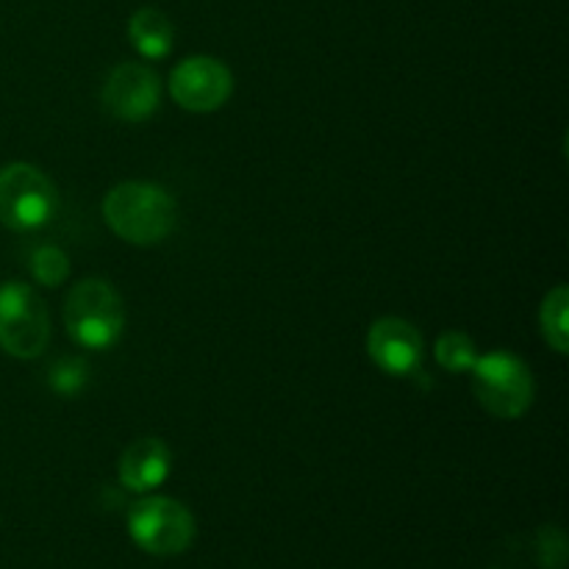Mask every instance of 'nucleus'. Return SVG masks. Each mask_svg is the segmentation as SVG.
<instances>
[{
  "mask_svg": "<svg viewBox=\"0 0 569 569\" xmlns=\"http://www.w3.org/2000/svg\"><path fill=\"white\" fill-rule=\"evenodd\" d=\"M103 217L111 231L131 244H159L176 228V200L156 183H117L103 200Z\"/></svg>",
  "mask_w": 569,
  "mask_h": 569,
  "instance_id": "obj_1",
  "label": "nucleus"
},
{
  "mask_svg": "<svg viewBox=\"0 0 569 569\" xmlns=\"http://www.w3.org/2000/svg\"><path fill=\"white\" fill-rule=\"evenodd\" d=\"M64 326L72 342L87 350H109L126 328V309L111 283L87 278L64 300Z\"/></svg>",
  "mask_w": 569,
  "mask_h": 569,
  "instance_id": "obj_2",
  "label": "nucleus"
},
{
  "mask_svg": "<svg viewBox=\"0 0 569 569\" xmlns=\"http://www.w3.org/2000/svg\"><path fill=\"white\" fill-rule=\"evenodd\" d=\"M472 392L481 403L483 411H489L498 420H517L526 415L533 403V378L531 370L522 359L506 350L478 356L472 365Z\"/></svg>",
  "mask_w": 569,
  "mask_h": 569,
  "instance_id": "obj_3",
  "label": "nucleus"
},
{
  "mask_svg": "<svg viewBox=\"0 0 569 569\" xmlns=\"http://www.w3.org/2000/svg\"><path fill=\"white\" fill-rule=\"evenodd\" d=\"M59 211V192L42 170L6 164L0 170V222L11 231H37Z\"/></svg>",
  "mask_w": 569,
  "mask_h": 569,
  "instance_id": "obj_4",
  "label": "nucleus"
},
{
  "mask_svg": "<svg viewBox=\"0 0 569 569\" xmlns=\"http://www.w3.org/2000/svg\"><path fill=\"white\" fill-rule=\"evenodd\" d=\"M50 342L44 300L22 281L0 283V350L14 359H37Z\"/></svg>",
  "mask_w": 569,
  "mask_h": 569,
  "instance_id": "obj_5",
  "label": "nucleus"
},
{
  "mask_svg": "<svg viewBox=\"0 0 569 569\" xmlns=\"http://www.w3.org/2000/svg\"><path fill=\"white\" fill-rule=\"evenodd\" d=\"M128 533L150 556H178L192 545L194 517L172 498H142L128 511Z\"/></svg>",
  "mask_w": 569,
  "mask_h": 569,
  "instance_id": "obj_6",
  "label": "nucleus"
},
{
  "mask_svg": "<svg viewBox=\"0 0 569 569\" xmlns=\"http://www.w3.org/2000/svg\"><path fill=\"white\" fill-rule=\"evenodd\" d=\"M233 78L231 70L220 59L211 56H192L183 59L170 76V94L181 109L206 114L217 111L231 98Z\"/></svg>",
  "mask_w": 569,
  "mask_h": 569,
  "instance_id": "obj_7",
  "label": "nucleus"
},
{
  "mask_svg": "<svg viewBox=\"0 0 569 569\" xmlns=\"http://www.w3.org/2000/svg\"><path fill=\"white\" fill-rule=\"evenodd\" d=\"M161 81L150 67L120 64L111 70L103 87V103L109 114L122 122H142L159 109Z\"/></svg>",
  "mask_w": 569,
  "mask_h": 569,
  "instance_id": "obj_8",
  "label": "nucleus"
},
{
  "mask_svg": "<svg viewBox=\"0 0 569 569\" xmlns=\"http://www.w3.org/2000/svg\"><path fill=\"white\" fill-rule=\"evenodd\" d=\"M367 353L376 361L378 370L387 376H415L422 365V337L411 322L400 320V317H383V320L372 322L370 333H367Z\"/></svg>",
  "mask_w": 569,
  "mask_h": 569,
  "instance_id": "obj_9",
  "label": "nucleus"
},
{
  "mask_svg": "<svg viewBox=\"0 0 569 569\" xmlns=\"http://www.w3.org/2000/svg\"><path fill=\"white\" fill-rule=\"evenodd\" d=\"M172 467L170 448L161 439H137L126 453L120 456L117 476L126 489L137 495H148L167 481Z\"/></svg>",
  "mask_w": 569,
  "mask_h": 569,
  "instance_id": "obj_10",
  "label": "nucleus"
},
{
  "mask_svg": "<svg viewBox=\"0 0 569 569\" xmlns=\"http://www.w3.org/2000/svg\"><path fill=\"white\" fill-rule=\"evenodd\" d=\"M128 37L144 59H164L172 50V22L167 20L164 11L159 9H139L133 11L128 22Z\"/></svg>",
  "mask_w": 569,
  "mask_h": 569,
  "instance_id": "obj_11",
  "label": "nucleus"
},
{
  "mask_svg": "<svg viewBox=\"0 0 569 569\" xmlns=\"http://www.w3.org/2000/svg\"><path fill=\"white\" fill-rule=\"evenodd\" d=\"M569 292L567 287H556L545 295L542 311H539V326H542V337L548 339L550 348L556 353L565 356L569 348Z\"/></svg>",
  "mask_w": 569,
  "mask_h": 569,
  "instance_id": "obj_12",
  "label": "nucleus"
},
{
  "mask_svg": "<svg viewBox=\"0 0 569 569\" xmlns=\"http://www.w3.org/2000/svg\"><path fill=\"white\" fill-rule=\"evenodd\" d=\"M433 356H437V361L448 372H470L478 359V350L476 342H472L465 331H445L442 337L437 339Z\"/></svg>",
  "mask_w": 569,
  "mask_h": 569,
  "instance_id": "obj_13",
  "label": "nucleus"
},
{
  "mask_svg": "<svg viewBox=\"0 0 569 569\" xmlns=\"http://www.w3.org/2000/svg\"><path fill=\"white\" fill-rule=\"evenodd\" d=\"M31 276L33 281H39L42 287H59L70 276V259H67L64 250L53 248V244H42L31 253Z\"/></svg>",
  "mask_w": 569,
  "mask_h": 569,
  "instance_id": "obj_14",
  "label": "nucleus"
},
{
  "mask_svg": "<svg viewBox=\"0 0 569 569\" xmlns=\"http://www.w3.org/2000/svg\"><path fill=\"white\" fill-rule=\"evenodd\" d=\"M539 565L545 569H565L567 542L559 528H542L539 533Z\"/></svg>",
  "mask_w": 569,
  "mask_h": 569,
  "instance_id": "obj_15",
  "label": "nucleus"
},
{
  "mask_svg": "<svg viewBox=\"0 0 569 569\" xmlns=\"http://www.w3.org/2000/svg\"><path fill=\"white\" fill-rule=\"evenodd\" d=\"M83 372L87 367L78 365V361H61L53 367V376H50V387L61 395H76L83 387Z\"/></svg>",
  "mask_w": 569,
  "mask_h": 569,
  "instance_id": "obj_16",
  "label": "nucleus"
}]
</instances>
